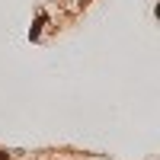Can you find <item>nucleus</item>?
Here are the masks:
<instances>
[{
    "instance_id": "1",
    "label": "nucleus",
    "mask_w": 160,
    "mask_h": 160,
    "mask_svg": "<svg viewBox=\"0 0 160 160\" xmlns=\"http://www.w3.org/2000/svg\"><path fill=\"white\" fill-rule=\"evenodd\" d=\"M0 160H7V151H0Z\"/></svg>"
}]
</instances>
